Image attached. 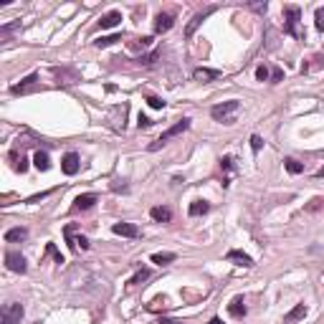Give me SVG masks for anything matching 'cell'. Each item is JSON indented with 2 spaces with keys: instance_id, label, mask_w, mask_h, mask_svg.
Returning a JSON list of instances; mask_svg holds the SVG:
<instances>
[{
  "instance_id": "obj_21",
  "label": "cell",
  "mask_w": 324,
  "mask_h": 324,
  "mask_svg": "<svg viewBox=\"0 0 324 324\" xmlns=\"http://www.w3.org/2000/svg\"><path fill=\"white\" fill-rule=\"evenodd\" d=\"M10 160H13V170H16V172H26V170H28V160H26L23 154L10 152Z\"/></svg>"
},
{
  "instance_id": "obj_25",
  "label": "cell",
  "mask_w": 324,
  "mask_h": 324,
  "mask_svg": "<svg viewBox=\"0 0 324 324\" xmlns=\"http://www.w3.org/2000/svg\"><path fill=\"white\" fill-rule=\"evenodd\" d=\"M157 58H160V51H152V54H147V56H140L137 64H140V66H152Z\"/></svg>"
},
{
  "instance_id": "obj_8",
  "label": "cell",
  "mask_w": 324,
  "mask_h": 324,
  "mask_svg": "<svg viewBox=\"0 0 324 324\" xmlns=\"http://www.w3.org/2000/svg\"><path fill=\"white\" fill-rule=\"evenodd\" d=\"M226 261H230V264H236V266H243V268H254V266H256L248 254H243V251H238V248L228 251V254H226Z\"/></svg>"
},
{
  "instance_id": "obj_9",
  "label": "cell",
  "mask_w": 324,
  "mask_h": 324,
  "mask_svg": "<svg viewBox=\"0 0 324 324\" xmlns=\"http://www.w3.org/2000/svg\"><path fill=\"white\" fill-rule=\"evenodd\" d=\"M96 192H84V195H78L76 200H74V206H71V210L74 213H78V210H89V208H94L96 206Z\"/></svg>"
},
{
  "instance_id": "obj_28",
  "label": "cell",
  "mask_w": 324,
  "mask_h": 324,
  "mask_svg": "<svg viewBox=\"0 0 324 324\" xmlns=\"http://www.w3.org/2000/svg\"><path fill=\"white\" fill-rule=\"evenodd\" d=\"M147 104L152 106V109H165V99H160V96H147Z\"/></svg>"
},
{
  "instance_id": "obj_37",
  "label": "cell",
  "mask_w": 324,
  "mask_h": 324,
  "mask_svg": "<svg viewBox=\"0 0 324 324\" xmlns=\"http://www.w3.org/2000/svg\"><path fill=\"white\" fill-rule=\"evenodd\" d=\"M76 246H81V248L86 251V248H89V238H86V236H78V238H76Z\"/></svg>"
},
{
  "instance_id": "obj_15",
  "label": "cell",
  "mask_w": 324,
  "mask_h": 324,
  "mask_svg": "<svg viewBox=\"0 0 324 324\" xmlns=\"http://www.w3.org/2000/svg\"><path fill=\"white\" fill-rule=\"evenodd\" d=\"M246 302H243V296H236L230 304H228V314L230 316H236V319H243V316H246Z\"/></svg>"
},
{
  "instance_id": "obj_19",
  "label": "cell",
  "mask_w": 324,
  "mask_h": 324,
  "mask_svg": "<svg viewBox=\"0 0 324 324\" xmlns=\"http://www.w3.org/2000/svg\"><path fill=\"white\" fill-rule=\"evenodd\" d=\"M28 238V228H10L8 233H6V240L8 243H20V240H26Z\"/></svg>"
},
{
  "instance_id": "obj_43",
  "label": "cell",
  "mask_w": 324,
  "mask_h": 324,
  "mask_svg": "<svg viewBox=\"0 0 324 324\" xmlns=\"http://www.w3.org/2000/svg\"><path fill=\"white\" fill-rule=\"evenodd\" d=\"M316 178H324V168H322V170H319V172H316Z\"/></svg>"
},
{
  "instance_id": "obj_1",
  "label": "cell",
  "mask_w": 324,
  "mask_h": 324,
  "mask_svg": "<svg viewBox=\"0 0 324 324\" xmlns=\"http://www.w3.org/2000/svg\"><path fill=\"white\" fill-rule=\"evenodd\" d=\"M190 122H192L190 116H182L180 122H175V124H172L170 130H165V132H162V134H160V137H157V140H154V142H152V144L147 147V150H150V152H157L160 147H165V144H168L170 140H175L178 134H182V132H185V130L190 127Z\"/></svg>"
},
{
  "instance_id": "obj_12",
  "label": "cell",
  "mask_w": 324,
  "mask_h": 324,
  "mask_svg": "<svg viewBox=\"0 0 324 324\" xmlns=\"http://www.w3.org/2000/svg\"><path fill=\"white\" fill-rule=\"evenodd\" d=\"M36 84H38V74H30V76H26V78L20 81V84L10 86V94H26V92H30Z\"/></svg>"
},
{
  "instance_id": "obj_10",
  "label": "cell",
  "mask_w": 324,
  "mask_h": 324,
  "mask_svg": "<svg viewBox=\"0 0 324 324\" xmlns=\"http://www.w3.org/2000/svg\"><path fill=\"white\" fill-rule=\"evenodd\" d=\"M112 233L122 236V238H137L140 236V226L137 223H114L112 226Z\"/></svg>"
},
{
  "instance_id": "obj_23",
  "label": "cell",
  "mask_w": 324,
  "mask_h": 324,
  "mask_svg": "<svg viewBox=\"0 0 324 324\" xmlns=\"http://www.w3.org/2000/svg\"><path fill=\"white\" fill-rule=\"evenodd\" d=\"M116 40H122V33H112V36H102L99 40H94V46L96 48H106L112 44H116Z\"/></svg>"
},
{
  "instance_id": "obj_14",
  "label": "cell",
  "mask_w": 324,
  "mask_h": 324,
  "mask_svg": "<svg viewBox=\"0 0 324 324\" xmlns=\"http://www.w3.org/2000/svg\"><path fill=\"white\" fill-rule=\"evenodd\" d=\"M33 165H36V170H40V172L51 170V157H48V152H46V150H38V152L33 154Z\"/></svg>"
},
{
  "instance_id": "obj_40",
  "label": "cell",
  "mask_w": 324,
  "mask_h": 324,
  "mask_svg": "<svg viewBox=\"0 0 324 324\" xmlns=\"http://www.w3.org/2000/svg\"><path fill=\"white\" fill-rule=\"evenodd\" d=\"M322 202H324L322 198H314V200H312V206H309V210H316V208H322Z\"/></svg>"
},
{
  "instance_id": "obj_29",
  "label": "cell",
  "mask_w": 324,
  "mask_h": 324,
  "mask_svg": "<svg viewBox=\"0 0 324 324\" xmlns=\"http://www.w3.org/2000/svg\"><path fill=\"white\" fill-rule=\"evenodd\" d=\"M220 168H223V170H233V168H236V160H233V154L220 157Z\"/></svg>"
},
{
  "instance_id": "obj_31",
  "label": "cell",
  "mask_w": 324,
  "mask_h": 324,
  "mask_svg": "<svg viewBox=\"0 0 324 324\" xmlns=\"http://www.w3.org/2000/svg\"><path fill=\"white\" fill-rule=\"evenodd\" d=\"M314 20H316V30L324 33V8H319V10L314 13Z\"/></svg>"
},
{
  "instance_id": "obj_24",
  "label": "cell",
  "mask_w": 324,
  "mask_h": 324,
  "mask_svg": "<svg viewBox=\"0 0 324 324\" xmlns=\"http://www.w3.org/2000/svg\"><path fill=\"white\" fill-rule=\"evenodd\" d=\"M175 258H178L175 254H152V264H157V266H168Z\"/></svg>"
},
{
  "instance_id": "obj_42",
  "label": "cell",
  "mask_w": 324,
  "mask_h": 324,
  "mask_svg": "<svg viewBox=\"0 0 324 324\" xmlns=\"http://www.w3.org/2000/svg\"><path fill=\"white\" fill-rule=\"evenodd\" d=\"M208 324H226V322H223V319H218V316H213V319H210Z\"/></svg>"
},
{
  "instance_id": "obj_11",
  "label": "cell",
  "mask_w": 324,
  "mask_h": 324,
  "mask_svg": "<svg viewBox=\"0 0 324 324\" xmlns=\"http://www.w3.org/2000/svg\"><path fill=\"white\" fill-rule=\"evenodd\" d=\"M175 26V16L172 13H157L154 18V33H168Z\"/></svg>"
},
{
  "instance_id": "obj_3",
  "label": "cell",
  "mask_w": 324,
  "mask_h": 324,
  "mask_svg": "<svg viewBox=\"0 0 324 324\" xmlns=\"http://www.w3.org/2000/svg\"><path fill=\"white\" fill-rule=\"evenodd\" d=\"M238 99H230V102H223V104H216L213 109H210V116L216 119V122H220V124H233L236 122V112H238Z\"/></svg>"
},
{
  "instance_id": "obj_6",
  "label": "cell",
  "mask_w": 324,
  "mask_h": 324,
  "mask_svg": "<svg viewBox=\"0 0 324 324\" xmlns=\"http://www.w3.org/2000/svg\"><path fill=\"white\" fill-rule=\"evenodd\" d=\"M0 314H3V324H20V319H23V306H20V304H6Z\"/></svg>"
},
{
  "instance_id": "obj_41",
  "label": "cell",
  "mask_w": 324,
  "mask_h": 324,
  "mask_svg": "<svg viewBox=\"0 0 324 324\" xmlns=\"http://www.w3.org/2000/svg\"><path fill=\"white\" fill-rule=\"evenodd\" d=\"M160 324H182L178 319H170V316H160Z\"/></svg>"
},
{
  "instance_id": "obj_35",
  "label": "cell",
  "mask_w": 324,
  "mask_h": 324,
  "mask_svg": "<svg viewBox=\"0 0 324 324\" xmlns=\"http://www.w3.org/2000/svg\"><path fill=\"white\" fill-rule=\"evenodd\" d=\"M137 124H140V130H150V127H152V119H150V116H144V114H140Z\"/></svg>"
},
{
  "instance_id": "obj_30",
  "label": "cell",
  "mask_w": 324,
  "mask_h": 324,
  "mask_svg": "<svg viewBox=\"0 0 324 324\" xmlns=\"http://www.w3.org/2000/svg\"><path fill=\"white\" fill-rule=\"evenodd\" d=\"M256 78H258V81H268V78H271L268 66H258V68H256Z\"/></svg>"
},
{
  "instance_id": "obj_34",
  "label": "cell",
  "mask_w": 324,
  "mask_h": 324,
  "mask_svg": "<svg viewBox=\"0 0 324 324\" xmlns=\"http://www.w3.org/2000/svg\"><path fill=\"white\" fill-rule=\"evenodd\" d=\"M132 46H142V48H150V46H152V36H142V38H137V44H132Z\"/></svg>"
},
{
  "instance_id": "obj_27",
  "label": "cell",
  "mask_w": 324,
  "mask_h": 324,
  "mask_svg": "<svg viewBox=\"0 0 324 324\" xmlns=\"http://www.w3.org/2000/svg\"><path fill=\"white\" fill-rule=\"evenodd\" d=\"M46 254H48V256H54V258H56V264H64V256H61V251L56 248V243H46Z\"/></svg>"
},
{
  "instance_id": "obj_7",
  "label": "cell",
  "mask_w": 324,
  "mask_h": 324,
  "mask_svg": "<svg viewBox=\"0 0 324 324\" xmlns=\"http://www.w3.org/2000/svg\"><path fill=\"white\" fill-rule=\"evenodd\" d=\"M6 266H8L10 271H16V274H26V271H28V264H26V258H23L18 251H8V254H6Z\"/></svg>"
},
{
  "instance_id": "obj_38",
  "label": "cell",
  "mask_w": 324,
  "mask_h": 324,
  "mask_svg": "<svg viewBox=\"0 0 324 324\" xmlns=\"http://www.w3.org/2000/svg\"><path fill=\"white\" fill-rule=\"evenodd\" d=\"M112 190H114V192H130V188H127V185H119V180L112 185Z\"/></svg>"
},
{
  "instance_id": "obj_18",
  "label": "cell",
  "mask_w": 324,
  "mask_h": 324,
  "mask_svg": "<svg viewBox=\"0 0 324 324\" xmlns=\"http://www.w3.org/2000/svg\"><path fill=\"white\" fill-rule=\"evenodd\" d=\"M192 76H195L198 81H213V78L220 76V71H218V68H195Z\"/></svg>"
},
{
  "instance_id": "obj_13",
  "label": "cell",
  "mask_w": 324,
  "mask_h": 324,
  "mask_svg": "<svg viewBox=\"0 0 324 324\" xmlns=\"http://www.w3.org/2000/svg\"><path fill=\"white\" fill-rule=\"evenodd\" d=\"M119 23H122V13H119V10H109L106 16L99 18V28H102V30H106V28H116Z\"/></svg>"
},
{
  "instance_id": "obj_16",
  "label": "cell",
  "mask_w": 324,
  "mask_h": 324,
  "mask_svg": "<svg viewBox=\"0 0 324 324\" xmlns=\"http://www.w3.org/2000/svg\"><path fill=\"white\" fill-rule=\"evenodd\" d=\"M150 216H152V220H157V223H170V220H172V210L165 208V206H154V208L150 210Z\"/></svg>"
},
{
  "instance_id": "obj_26",
  "label": "cell",
  "mask_w": 324,
  "mask_h": 324,
  "mask_svg": "<svg viewBox=\"0 0 324 324\" xmlns=\"http://www.w3.org/2000/svg\"><path fill=\"white\" fill-rule=\"evenodd\" d=\"M144 278H150V271H147V268H140V271L130 278V286H137V284H142Z\"/></svg>"
},
{
  "instance_id": "obj_17",
  "label": "cell",
  "mask_w": 324,
  "mask_h": 324,
  "mask_svg": "<svg viewBox=\"0 0 324 324\" xmlns=\"http://www.w3.org/2000/svg\"><path fill=\"white\" fill-rule=\"evenodd\" d=\"M208 210H210V202H208V200H192V202H190V208H188L190 218H198V216H206Z\"/></svg>"
},
{
  "instance_id": "obj_5",
  "label": "cell",
  "mask_w": 324,
  "mask_h": 324,
  "mask_svg": "<svg viewBox=\"0 0 324 324\" xmlns=\"http://www.w3.org/2000/svg\"><path fill=\"white\" fill-rule=\"evenodd\" d=\"M78 168H81V162H78V154H76V152H66V154L61 157V170H64V175L74 178V175L78 172Z\"/></svg>"
},
{
  "instance_id": "obj_2",
  "label": "cell",
  "mask_w": 324,
  "mask_h": 324,
  "mask_svg": "<svg viewBox=\"0 0 324 324\" xmlns=\"http://www.w3.org/2000/svg\"><path fill=\"white\" fill-rule=\"evenodd\" d=\"M299 20H302V8L299 6H286L284 8V33L292 38H304L299 30Z\"/></svg>"
},
{
  "instance_id": "obj_22",
  "label": "cell",
  "mask_w": 324,
  "mask_h": 324,
  "mask_svg": "<svg viewBox=\"0 0 324 324\" xmlns=\"http://www.w3.org/2000/svg\"><path fill=\"white\" fill-rule=\"evenodd\" d=\"M284 168H286V172H292V175H302L304 172V165H302V162H296L294 157L284 160Z\"/></svg>"
},
{
  "instance_id": "obj_32",
  "label": "cell",
  "mask_w": 324,
  "mask_h": 324,
  "mask_svg": "<svg viewBox=\"0 0 324 324\" xmlns=\"http://www.w3.org/2000/svg\"><path fill=\"white\" fill-rule=\"evenodd\" d=\"M16 28H20V20H16V23H8V26H3V28H0V36L6 38V36H10V33L16 30Z\"/></svg>"
},
{
  "instance_id": "obj_39",
  "label": "cell",
  "mask_w": 324,
  "mask_h": 324,
  "mask_svg": "<svg viewBox=\"0 0 324 324\" xmlns=\"http://www.w3.org/2000/svg\"><path fill=\"white\" fill-rule=\"evenodd\" d=\"M251 8H254V10H258V13H266V8H268V6H266V3H251Z\"/></svg>"
},
{
  "instance_id": "obj_36",
  "label": "cell",
  "mask_w": 324,
  "mask_h": 324,
  "mask_svg": "<svg viewBox=\"0 0 324 324\" xmlns=\"http://www.w3.org/2000/svg\"><path fill=\"white\" fill-rule=\"evenodd\" d=\"M261 147H264V140H261L258 134H254V137H251V150H254V152H258Z\"/></svg>"
},
{
  "instance_id": "obj_33",
  "label": "cell",
  "mask_w": 324,
  "mask_h": 324,
  "mask_svg": "<svg viewBox=\"0 0 324 324\" xmlns=\"http://www.w3.org/2000/svg\"><path fill=\"white\" fill-rule=\"evenodd\" d=\"M281 78H284V71H281L278 66H274V68H271V78H268V81H271V84H278Z\"/></svg>"
},
{
  "instance_id": "obj_4",
  "label": "cell",
  "mask_w": 324,
  "mask_h": 324,
  "mask_svg": "<svg viewBox=\"0 0 324 324\" xmlns=\"http://www.w3.org/2000/svg\"><path fill=\"white\" fill-rule=\"evenodd\" d=\"M216 10H218V6H208L206 10L195 13V16H192V20H190V23H188V28H185V38H192V36H195V30L202 26V20H206L208 16H213Z\"/></svg>"
},
{
  "instance_id": "obj_20",
  "label": "cell",
  "mask_w": 324,
  "mask_h": 324,
  "mask_svg": "<svg viewBox=\"0 0 324 324\" xmlns=\"http://www.w3.org/2000/svg\"><path fill=\"white\" fill-rule=\"evenodd\" d=\"M304 316H306V306H304V304H296L286 316H284V322L289 324V322H296V319H304Z\"/></svg>"
}]
</instances>
